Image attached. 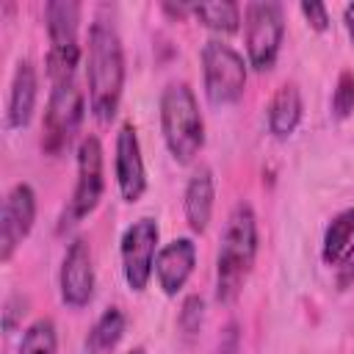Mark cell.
<instances>
[{"label": "cell", "instance_id": "cell-1", "mask_svg": "<svg viewBox=\"0 0 354 354\" xmlns=\"http://www.w3.org/2000/svg\"><path fill=\"white\" fill-rule=\"evenodd\" d=\"M86 80H88V108L97 122L108 124L122 102L124 88V53L116 28L105 19H97L88 28V53H86Z\"/></svg>", "mask_w": 354, "mask_h": 354}, {"label": "cell", "instance_id": "cell-2", "mask_svg": "<svg viewBox=\"0 0 354 354\" xmlns=\"http://www.w3.org/2000/svg\"><path fill=\"white\" fill-rule=\"evenodd\" d=\"M254 257H257V218L249 202H238L227 216L216 257V299L221 304H232L241 296V288L252 274Z\"/></svg>", "mask_w": 354, "mask_h": 354}, {"label": "cell", "instance_id": "cell-3", "mask_svg": "<svg viewBox=\"0 0 354 354\" xmlns=\"http://www.w3.org/2000/svg\"><path fill=\"white\" fill-rule=\"evenodd\" d=\"M160 133L177 163H191L205 147V119L188 83L174 80L160 94Z\"/></svg>", "mask_w": 354, "mask_h": 354}, {"label": "cell", "instance_id": "cell-4", "mask_svg": "<svg viewBox=\"0 0 354 354\" xmlns=\"http://www.w3.org/2000/svg\"><path fill=\"white\" fill-rule=\"evenodd\" d=\"M44 25L50 36L47 50V75L53 83L69 80L80 64L77 25H80V3L75 0H50L44 6Z\"/></svg>", "mask_w": 354, "mask_h": 354}, {"label": "cell", "instance_id": "cell-5", "mask_svg": "<svg viewBox=\"0 0 354 354\" xmlns=\"http://www.w3.org/2000/svg\"><path fill=\"white\" fill-rule=\"evenodd\" d=\"M202 80L210 105H232L246 88V61L243 55L221 39H210L202 47Z\"/></svg>", "mask_w": 354, "mask_h": 354}, {"label": "cell", "instance_id": "cell-6", "mask_svg": "<svg viewBox=\"0 0 354 354\" xmlns=\"http://www.w3.org/2000/svg\"><path fill=\"white\" fill-rule=\"evenodd\" d=\"M285 36V14L274 0H254L243 8V41L249 66L268 72L277 64L279 44Z\"/></svg>", "mask_w": 354, "mask_h": 354}, {"label": "cell", "instance_id": "cell-7", "mask_svg": "<svg viewBox=\"0 0 354 354\" xmlns=\"http://www.w3.org/2000/svg\"><path fill=\"white\" fill-rule=\"evenodd\" d=\"M83 111H86V102L75 77L53 83L47 111H44V136H41V147L47 155H64L69 149L75 133L80 130Z\"/></svg>", "mask_w": 354, "mask_h": 354}, {"label": "cell", "instance_id": "cell-8", "mask_svg": "<svg viewBox=\"0 0 354 354\" xmlns=\"http://www.w3.org/2000/svg\"><path fill=\"white\" fill-rule=\"evenodd\" d=\"M105 158H102V144L97 136H86L77 144V183L69 199V207L64 210V221L61 230L69 224H77L80 218H86L88 213H94V207L100 205L102 194H105Z\"/></svg>", "mask_w": 354, "mask_h": 354}, {"label": "cell", "instance_id": "cell-9", "mask_svg": "<svg viewBox=\"0 0 354 354\" xmlns=\"http://www.w3.org/2000/svg\"><path fill=\"white\" fill-rule=\"evenodd\" d=\"M158 238H160V227L155 218H138L122 235V243H119L122 274L133 293H141L149 285L155 257H158Z\"/></svg>", "mask_w": 354, "mask_h": 354}, {"label": "cell", "instance_id": "cell-10", "mask_svg": "<svg viewBox=\"0 0 354 354\" xmlns=\"http://www.w3.org/2000/svg\"><path fill=\"white\" fill-rule=\"evenodd\" d=\"M33 221H36V194L28 183H17L8 191L0 213V260L3 263H8L19 249V243L30 235Z\"/></svg>", "mask_w": 354, "mask_h": 354}, {"label": "cell", "instance_id": "cell-11", "mask_svg": "<svg viewBox=\"0 0 354 354\" xmlns=\"http://www.w3.org/2000/svg\"><path fill=\"white\" fill-rule=\"evenodd\" d=\"M58 288H61V301L72 310H80L91 301V296H94V260H91V246L86 238H75L66 246L61 274H58Z\"/></svg>", "mask_w": 354, "mask_h": 354}, {"label": "cell", "instance_id": "cell-12", "mask_svg": "<svg viewBox=\"0 0 354 354\" xmlns=\"http://www.w3.org/2000/svg\"><path fill=\"white\" fill-rule=\"evenodd\" d=\"M113 171H116V188L124 202H138L147 191V169L141 158V144L138 133L130 122H124L116 133V158H113Z\"/></svg>", "mask_w": 354, "mask_h": 354}, {"label": "cell", "instance_id": "cell-13", "mask_svg": "<svg viewBox=\"0 0 354 354\" xmlns=\"http://www.w3.org/2000/svg\"><path fill=\"white\" fill-rule=\"evenodd\" d=\"M196 266V243L191 238H174L158 249L155 277L166 296H177Z\"/></svg>", "mask_w": 354, "mask_h": 354}, {"label": "cell", "instance_id": "cell-14", "mask_svg": "<svg viewBox=\"0 0 354 354\" xmlns=\"http://www.w3.org/2000/svg\"><path fill=\"white\" fill-rule=\"evenodd\" d=\"M36 97H39V75H36V66L28 58H22L17 64V69H14L11 88H8V102H6V127L8 130L28 127V122L33 119Z\"/></svg>", "mask_w": 354, "mask_h": 354}, {"label": "cell", "instance_id": "cell-15", "mask_svg": "<svg viewBox=\"0 0 354 354\" xmlns=\"http://www.w3.org/2000/svg\"><path fill=\"white\" fill-rule=\"evenodd\" d=\"M213 199H216V183H213V171L207 166H199L183 194V207H185V221L191 227V232H205L213 216Z\"/></svg>", "mask_w": 354, "mask_h": 354}, {"label": "cell", "instance_id": "cell-16", "mask_svg": "<svg viewBox=\"0 0 354 354\" xmlns=\"http://www.w3.org/2000/svg\"><path fill=\"white\" fill-rule=\"evenodd\" d=\"M301 91L296 83H282L268 102V130L274 138H288L301 122Z\"/></svg>", "mask_w": 354, "mask_h": 354}, {"label": "cell", "instance_id": "cell-17", "mask_svg": "<svg viewBox=\"0 0 354 354\" xmlns=\"http://www.w3.org/2000/svg\"><path fill=\"white\" fill-rule=\"evenodd\" d=\"M124 326H127V318L119 307H108L102 310V315L94 321V326L88 329V337H86V354H113L116 346L122 343L124 337Z\"/></svg>", "mask_w": 354, "mask_h": 354}, {"label": "cell", "instance_id": "cell-18", "mask_svg": "<svg viewBox=\"0 0 354 354\" xmlns=\"http://www.w3.org/2000/svg\"><path fill=\"white\" fill-rule=\"evenodd\" d=\"M354 243V207L340 210L324 232V243H321V257L326 266H337L343 260V254L351 249Z\"/></svg>", "mask_w": 354, "mask_h": 354}, {"label": "cell", "instance_id": "cell-19", "mask_svg": "<svg viewBox=\"0 0 354 354\" xmlns=\"http://www.w3.org/2000/svg\"><path fill=\"white\" fill-rule=\"evenodd\" d=\"M191 14L213 33H238L241 28V8L232 0H210V3H191Z\"/></svg>", "mask_w": 354, "mask_h": 354}, {"label": "cell", "instance_id": "cell-20", "mask_svg": "<svg viewBox=\"0 0 354 354\" xmlns=\"http://www.w3.org/2000/svg\"><path fill=\"white\" fill-rule=\"evenodd\" d=\"M17 354H58V335H55V324L50 318H39L33 321L19 340V351Z\"/></svg>", "mask_w": 354, "mask_h": 354}, {"label": "cell", "instance_id": "cell-21", "mask_svg": "<svg viewBox=\"0 0 354 354\" xmlns=\"http://www.w3.org/2000/svg\"><path fill=\"white\" fill-rule=\"evenodd\" d=\"M354 113V72L343 69L332 94V116L335 119H348Z\"/></svg>", "mask_w": 354, "mask_h": 354}, {"label": "cell", "instance_id": "cell-22", "mask_svg": "<svg viewBox=\"0 0 354 354\" xmlns=\"http://www.w3.org/2000/svg\"><path fill=\"white\" fill-rule=\"evenodd\" d=\"M202 321H205V301H202V296H188L183 301V310H180V318H177L180 329L191 337V335H196L202 329Z\"/></svg>", "mask_w": 354, "mask_h": 354}, {"label": "cell", "instance_id": "cell-23", "mask_svg": "<svg viewBox=\"0 0 354 354\" xmlns=\"http://www.w3.org/2000/svg\"><path fill=\"white\" fill-rule=\"evenodd\" d=\"M299 11L304 14V19H307V25H310L313 30L324 33V30L329 28V11H326L324 3H301Z\"/></svg>", "mask_w": 354, "mask_h": 354}, {"label": "cell", "instance_id": "cell-24", "mask_svg": "<svg viewBox=\"0 0 354 354\" xmlns=\"http://www.w3.org/2000/svg\"><path fill=\"white\" fill-rule=\"evenodd\" d=\"M335 271H337V277H335L337 288H348V285H354V243H351V249L343 254V260L335 266Z\"/></svg>", "mask_w": 354, "mask_h": 354}, {"label": "cell", "instance_id": "cell-25", "mask_svg": "<svg viewBox=\"0 0 354 354\" xmlns=\"http://www.w3.org/2000/svg\"><path fill=\"white\" fill-rule=\"evenodd\" d=\"M343 25H346L348 39H351V44H354V3H348V6L343 8Z\"/></svg>", "mask_w": 354, "mask_h": 354}, {"label": "cell", "instance_id": "cell-26", "mask_svg": "<svg viewBox=\"0 0 354 354\" xmlns=\"http://www.w3.org/2000/svg\"><path fill=\"white\" fill-rule=\"evenodd\" d=\"M127 354H147V348H144V346H136V348H130Z\"/></svg>", "mask_w": 354, "mask_h": 354}]
</instances>
